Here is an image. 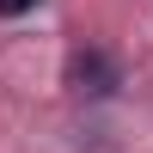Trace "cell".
Here are the masks:
<instances>
[{
    "label": "cell",
    "mask_w": 153,
    "mask_h": 153,
    "mask_svg": "<svg viewBox=\"0 0 153 153\" xmlns=\"http://www.w3.org/2000/svg\"><path fill=\"white\" fill-rule=\"evenodd\" d=\"M74 80L86 86V92H98V98H110L123 86V68L104 55V49H86V55H74Z\"/></svg>",
    "instance_id": "1"
},
{
    "label": "cell",
    "mask_w": 153,
    "mask_h": 153,
    "mask_svg": "<svg viewBox=\"0 0 153 153\" xmlns=\"http://www.w3.org/2000/svg\"><path fill=\"white\" fill-rule=\"evenodd\" d=\"M37 0H0V12H6V19H19V12H31Z\"/></svg>",
    "instance_id": "2"
}]
</instances>
